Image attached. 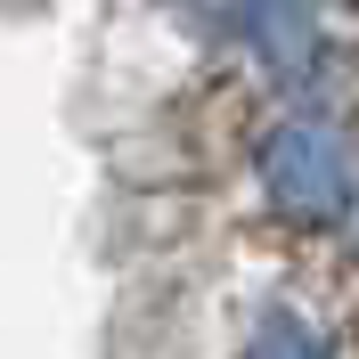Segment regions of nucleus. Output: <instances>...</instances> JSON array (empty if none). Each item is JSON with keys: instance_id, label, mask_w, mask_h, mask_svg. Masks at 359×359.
<instances>
[{"instance_id": "2", "label": "nucleus", "mask_w": 359, "mask_h": 359, "mask_svg": "<svg viewBox=\"0 0 359 359\" xmlns=\"http://www.w3.org/2000/svg\"><path fill=\"white\" fill-rule=\"evenodd\" d=\"M237 33L262 49L269 66H311L318 57V33H311L302 0H237Z\"/></svg>"}, {"instance_id": "3", "label": "nucleus", "mask_w": 359, "mask_h": 359, "mask_svg": "<svg viewBox=\"0 0 359 359\" xmlns=\"http://www.w3.org/2000/svg\"><path fill=\"white\" fill-rule=\"evenodd\" d=\"M245 359H335V343L318 335L302 311H286V302H269L262 318H253V335H245Z\"/></svg>"}, {"instance_id": "1", "label": "nucleus", "mask_w": 359, "mask_h": 359, "mask_svg": "<svg viewBox=\"0 0 359 359\" xmlns=\"http://www.w3.org/2000/svg\"><path fill=\"white\" fill-rule=\"evenodd\" d=\"M253 180H262V204L278 212L286 229H327L351 212V147H343L335 123L318 114H286L269 123L262 147H253Z\"/></svg>"}, {"instance_id": "4", "label": "nucleus", "mask_w": 359, "mask_h": 359, "mask_svg": "<svg viewBox=\"0 0 359 359\" xmlns=\"http://www.w3.org/2000/svg\"><path fill=\"white\" fill-rule=\"evenodd\" d=\"M351 8H359V0H351Z\"/></svg>"}]
</instances>
